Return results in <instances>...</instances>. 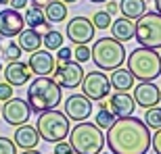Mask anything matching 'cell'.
<instances>
[{
    "label": "cell",
    "instance_id": "obj_1",
    "mask_svg": "<svg viewBox=\"0 0 161 154\" xmlns=\"http://www.w3.org/2000/svg\"><path fill=\"white\" fill-rule=\"evenodd\" d=\"M107 148L111 154H147L151 148V129L138 117H117L107 129Z\"/></svg>",
    "mask_w": 161,
    "mask_h": 154
},
{
    "label": "cell",
    "instance_id": "obj_2",
    "mask_svg": "<svg viewBox=\"0 0 161 154\" xmlns=\"http://www.w3.org/2000/svg\"><path fill=\"white\" fill-rule=\"evenodd\" d=\"M61 85L48 75H38L27 88V104L31 113H44L50 108H57L63 100Z\"/></svg>",
    "mask_w": 161,
    "mask_h": 154
},
{
    "label": "cell",
    "instance_id": "obj_3",
    "mask_svg": "<svg viewBox=\"0 0 161 154\" xmlns=\"http://www.w3.org/2000/svg\"><path fill=\"white\" fill-rule=\"evenodd\" d=\"M128 71L134 75V79L140 81H155L161 75V54L155 48L138 46L128 56Z\"/></svg>",
    "mask_w": 161,
    "mask_h": 154
},
{
    "label": "cell",
    "instance_id": "obj_4",
    "mask_svg": "<svg viewBox=\"0 0 161 154\" xmlns=\"http://www.w3.org/2000/svg\"><path fill=\"white\" fill-rule=\"evenodd\" d=\"M67 137H69V146L75 154H98L105 148L103 129L88 121H80L73 129H69Z\"/></svg>",
    "mask_w": 161,
    "mask_h": 154
},
{
    "label": "cell",
    "instance_id": "obj_5",
    "mask_svg": "<svg viewBox=\"0 0 161 154\" xmlns=\"http://www.w3.org/2000/svg\"><path fill=\"white\" fill-rule=\"evenodd\" d=\"M125 56L128 54H125L124 42L115 40V38H101L90 48V59L101 71H113V69L121 67Z\"/></svg>",
    "mask_w": 161,
    "mask_h": 154
},
{
    "label": "cell",
    "instance_id": "obj_6",
    "mask_svg": "<svg viewBox=\"0 0 161 154\" xmlns=\"http://www.w3.org/2000/svg\"><path fill=\"white\" fill-rule=\"evenodd\" d=\"M36 129H38V136L44 142L57 144V142H61V140H65L69 136L71 125H69V117L65 113H61L59 108H50V110L38 113Z\"/></svg>",
    "mask_w": 161,
    "mask_h": 154
},
{
    "label": "cell",
    "instance_id": "obj_7",
    "mask_svg": "<svg viewBox=\"0 0 161 154\" xmlns=\"http://www.w3.org/2000/svg\"><path fill=\"white\" fill-rule=\"evenodd\" d=\"M134 38L144 48H161V15L157 11H144L134 23Z\"/></svg>",
    "mask_w": 161,
    "mask_h": 154
},
{
    "label": "cell",
    "instance_id": "obj_8",
    "mask_svg": "<svg viewBox=\"0 0 161 154\" xmlns=\"http://www.w3.org/2000/svg\"><path fill=\"white\" fill-rule=\"evenodd\" d=\"M53 79L59 83L61 88L75 90L84 79L82 63H78V60H73V59L59 60V65L54 67V71H53Z\"/></svg>",
    "mask_w": 161,
    "mask_h": 154
},
{
    "label": "cell",
    "instance_id": "obj_9",
    "mask_svg": "<svg viewBox=\"0 0 161 154\" xmlns=\"http://www.w3.org/2000/svg\"><path fill=\"white\" fill-rule=\"evenodd\" d=\"M80 85L84 90V96H88L90 100H103V98H109L111 94V81L103 71H92L84 75Z\"/></svg>",
    "mask_w": 161,
    "mask_h": 154
},
{
    "label": "cell",
    "instance_id": "obj_10",
    "mask_svg": "<svg viewBox=\"0 0 161 154\" xmlns=\"http://www.w3.org/2000/svg\"><path fill=\"white\" fill-rule=\"evenodd\" d=\"M30 115H31V108L27 104V100H23V98H8L0 106V117L4 119L8 125H15V127L27 123Z\"/></svg>",
    "mask_w": 161,
    "mask_h": 154
},
{
    "label": "cell",
    "instance_id": "obj_11",
    "mask_svg": "<svg viewBox=\"0 0 161 154\" xmlns=\"http://www.w3.org/2000/svg\"><path fill=\"white\" fill-rule=\"evenodd\" d=\"M67 38L73 44H88L94 38V25L88 17H73L67 23Z\"/></svg>",
    "mask_w": 161,
    "mask_h": 154
},
{
    "label": "cell",
    "instance_id": "obj_12",
    "mask_svg": "<svg viewBox=\"0 0 161 154\" xmlns=\"http://www.w3.org/2000/svg\"><path fill=\"white\" fill-rule=\"evenodd\" d=\"M65 115L73 121H86L92 115V100L84 94H71L65 100Z\"/></svg>",
    "mask_w": 161,
    "mask_h": 154
},
{
    "label": "cell",
    "instance_id": "obj_13",
    "mask_svg": "<svg viewBox=\"0 0 161 154\" xmlns=\"http://www.w3.org/2000/svg\"><path fill=\"white\" fill-rule=\"evenodd\" d=\"M23 15L15 8H2L0 11V36L2 38H15L19 36V31L23 29Z\"/></svg>",
    "mask_w": 161,
    "mask_h": 154
},
{
    "label": "cell",
    "instance_id": "obj_14",
    "mask_svg": "<svg viewBox=\"0 0 161 154\" xmlns=\"http://www.w3.org/2000/svg\"><path fill=\"white\" fill-rule=\"evenodd\" d=\"M132 98H134V102H136L138 106L151 108V106H157L161 102V90L153 81H140L134 88V96Z\"/></svg>",
    "mask_w": 161,
    "mask_h": 154
},
{
    "label": "cell",
    "instance_id": "obj_15",
    "mask_svg": "<svg viewBox=\"0 0 161 154\" xmlns=\"http://www.w3.org/2000/svg\"><path fill=\"white\" fill-rule=\"evenodd\" d=\"M30 60H27V65H30L31 73H36V75H53L54 67H57V60H54L53 52L50 50H34L30 52Z\"/></svg>",
    "mask_w": 161,
    "mask_h": 154
},
{
    "label": "cell",
    "instance_id": "obj_16",
    "mask_svg": "<svg viewBox=\"0 0 161 154\" xmlns=\"http://www.w3.org/2000/svg\"><path fill=\"white\" fill-rule=\"evenodd\" d=\"M4 73V81L11 83L13 88H17V85H23L31 79V69L27 63H21V60H11V63H6V67L2 69Z\"/></svg>",
    "mask_w": 161,
    "mask_h": 154
},
{
    "label": "cell",
    "instance_id": "obj_17",
    "mask_svg": "<svg viewBox=\"0 0 161 154\" xmlns=\"http://www.w3.org/2000/svg\"><path fill=\"white\" fill-rule=\"evenodd\" d=\"M109 110L115 115V117H128V115H134V108H136V102L130 94L125 92H117V94L109 96Z\"/></svg>",
    "mask_w": 161,
    "mask_h": 154
},
{
    "label": "cell",
    "instance_id": "obj_18",
    "mask_svg": "<svg viewBox=\"0 0 161 154\" xmlns=\"http://www.w3.org/2000/svg\"><path fill=\"white\" fill-rule=\"evenodd\" d=\"M13 142H15V146L21 148V150L36 148L38 142H40L38 129H36V127H31V125H27V123L17 125V131H15V136H13Z\"/></svg>",
    "mask_w": 161,
    "mask_h": 154
},
{
    "label": "cell",
    "instance_id": "obj_19",
    "mask_svg": "<svg viewBox=\"0 0 161 154\" xmlns=\"http://www.w3.org/2000/svg\"><path fill=\"white\" fill-rule=\"evenodd\" d=\"M19 48L23 52H34L42 46V36L40 31L34 29V27H27V29H21L19 31V40H17Z\"/></svg>",
    "mask_w": 161,
    "mask_h": 154
},
{
    "label": "cell",
    "instance_id": "obj_20",
    "mask_svg": "<svg viewBox=\"0 0 161 154\" xmlns=\"http://www.w3.org/2000/svg\"><path fill=\"white\" fill-rule=\"evenodd\" d=\"M109 27H111L113 38L119 42H128L134 38V21L128 17H119V19H115V21H111Z\"/></svg>",
    "mask_w": 161,
    "mask_h": 154
},
{
    "label": "cell",
    "instance_id": "obj_21",
    "mask_svg": "<svg viewBox=\"0 0 161 154\" xmlns=\"http://www.w3.org/2000/svg\"><path fill=\"white\" fill-rule=\"evenodd\" d=\"M111 81V88H115L117 92H128V90L134 88V75H132L128 69H113V75L109 77Z\"/></svg>",
    "mask_w": 161,
    "mask_h": 154
},
{
    "label": "cell",
    "instance_id": "obj_22",
    "mask_svg": "<svg viewBox=\"0 0 161 154\" xmlns=\"http://www.w3.org/2000/svg\"><path fill=\"white\" fill-rule=\"evenodd\" d=\"M44 17H46L48 23H61L67 19V4L61 2V0H50L46 6H44Z\"/></svg>",
    "mask_w": 161,
    "mask_h": 154
},
{
    "label": "cell",
    "instance_id": "obj_23",
    "mask_svg": "<svg viewBox=\"0 0 161 154\" xmlns=\"http://www.w3.org/2000/svg\"><path fill=\"white\" fill-rule=\"evenodd\" d=\"M117 8L121 11V15L128 19H138L140 15H142L144 11H147V2L144 0H121L119 4H117Z\"/></svg>",
    "mask_w": 161,
    "mask_h": 154
},
{
    "label": "cell",
    "instance_id": "obj_24",
    "mask_svg": "<svg viewBox=\"0 0 161 154\" xmlns=\"http://www.w3.org/2000/svg\"><path fill=\"white\" fill-rule=\"evenodd\" d=\"M23 21L27 27H34V29H38L44 21H46V17H44V8H36V6H31V8H27L23 15Z\"/></svg>",
    "mask_w": 161,
    "mask_h": 154
},
{
    "label": "cell",
    "instance_id": "obj_25",
    "mask_svg": "<svg viewBox=\"0 0 161 154\" xmlns=\"http://www.w3.org/2000/svg\"><path fill=\"white\" fill-rule=\"evenodd\" d=\"M42 46L46 48V50H57V48L63 46V33L61 31H54V29H48L44 31V36H42Z\"/></svg>",
    "mask_w": 161,
    "mask_h": 154
},
{
    "label": "cell",
    "instance_id": "obj_26",
    "mask_svg": "<svg viewBox=\"0 0 161 154\" xmlns=\"http://www.w3.org/2000/svg\"><path fill=\"white\" fill-rule=\"evenodd\" d=\"M144 123H147V127L149 129H159L161 127V106L157 104V106H151L147 108V115H144Z\"/></svg>",
    "mask_w": 161,
    "mask_h": 154
},
{
    "label": "cell",
    "instance_id": "obj_27",
    "mask_svg": "<svg viewBox=\"0 0 161 154\" xmlns=\"http://www.w3.org/2000/svg\"><path fill=\"white\" fill-rule=\"evenodd\" d=\"M115 115L111 113V110H109V106L107 108H98V115H96V127H101L103 131H107L109 127H111V125H113V121H115Z\"/></svg>",
    "mask_w": 161,
    "mask_h": 154
},
{
    "label": "cell",
    "instance_id": "obj_28",
    "mask_svg": "<svg viewBox=\"0 0 161 154\" xmlns=\"http://www.w3.org/2000/svg\"><path fill=\"white\" fill-rule=\"evenodd\" d=\"M21 48H19L17 42H8L4 48H0V54H2V59H4V63H11V60H19V56H21Z\"/></svg>",
    "mask_w": 161,
    "mask_h": 154
},
{
    "label": "cell",
    "instance_id": "obj_29",
    "mask_svg": "<svg viewBox=\"0 0 161 154\" xmlns=\"http://www.w3.org/2000/svg\"><path fill=\"white\" fill-rule=\"evenodd\" d=\"M92 25H94V29H109V25H111V13L107 11H98L94 13V17H92Z\"/></svg>",
    "mask_w": 161,
    "mask_h": 154
},
{
    "label": "cell",
    "instance_id": "obj_30",
    "mask_svg": "<svg viewBox=\"0 0 161 154\" xmlns=\"http://www.w3.org/2000/svg\"><path fill=\"white\" fill-rule=\"evenodd\" d=\"M73 59L78 63H88L90 60V46L88 44H78L73 48Z\"/></svg>",
    "mask_w": 161,
    "mask_h": 154
},
{
    "label": "cell",
    "instance_id": "obj_31",
    "mask_svg": "<svg viewBox=\"0 0 161 154\" xmlns=\"http://www.w3.org/2000/svg\"><path fill=\"white\" fill-rule=\"evenodd\" d=\"M0 154H17V146L8 137H0Z\"/></svg>",
    "mask_w": 161,
    "mask_h": 154
},
{
    "label": "cell",
    "instance_id": "obj_32",
    "mask_svg": "<svg viewBox=\"0 0 161 154\" xmlns=\"http://www.w3.org/2000/svg\"><path fill=\"white\" fill-rule=\"evenodd\" d=\"M151 150L155 154H161V127L155 129V136H151Z\"/></svg>",
    "mask_w": 161,
    "mask_h": 154
},
{
    "label": "cell",
    "instance_id": "obj_33",
    "mask_svg": "<svg viewBox=\"0 0 161 154\" xmlns=\"http://www.w3.org/2000/svg\"><path fill=\"white\" fill-rule=\"evenodd\" d=\"M8 98H13V85L6 81H0V100L4 102Z\"/></svg>",
    "mask_w": 161,
    "mask_h": 154
},
{
    "label": "cell",
    "instance_id": "obj_34",
    "mask_svg": "<svg viewBox=\"0 0 161 154\" xmlns=\"http://www.w3.org/2000/svg\"><path fill=\"white\" fill-rule=\"evenodd\" d=\"M54 154H73V148L65 140H61V142H57V146H54Z\"/></svg>",
    "mask_w": 161,
    "mask_h": 154
},
{
    "label": "cell",
    "instance_id": "obj_35",
    "mask_svg": "<svg viewBox=\"0 0 161 154\" xmlns=\"http://www.w3.org/2000/svg\"><path fill=\"white\" fill-rule=\"evenodd\" d=\"M73 56V50L71 48H57V63H59V60H67V59H71Z\"/></svg>",
    "mask_w": 161,
    "mask_h": 154
},
{
    "label": "cell",
    "instance_id": "obj_36",
    "mask_svg": "<svg viewBox=\"0 0 161 154\" xmlns=\"http://www.w3.org/2000/svg\"><path fill=\"white\" fill-rule=\"evenodd\" d=\"M27 2H30V0H8L11 8H15V11H23L25 6H27Z\"/></svg>",
    "mask_w": 161,
    "mask_h": 154
},
{
    "label": "cell",
    "instance_id": "obj_37",
    "mask_svg": "<svg viewBox=\"0 0 161 154\" xmlns=\"http://www.w3.org/2000/svg\"><path fill=\"white\" fill-rule=\"evenodd\" d=\"M50 0H31V6H36V8H44Z\"/></svg>",
    "mask_w": 161,
    "mask_h": 154
},
{
    "label": "cell",
    "instance_id": "obj_38",
    "mask_svg": "<svg viewBox=\"0 0 161 154\" xmlns=\"http://www.w3.org/2000/svg\"><path fill=\"white\" fill-rule=\"evenodd\" d=\"M115 11H117V4H115V2H111V0H107V13H111V15H113Z\"/></svg>",
    "mask_w": 161,
    "mask_h": 154
},
{
    "label": "cell",
    "instance_id": "obj_39",
    "mask_svg": "<svg viewBox=\"0 0 161 154\" xmlns=\"http://www.w3.org/2000/svg\"><path fill=\"white\" fill-rule=\"evenodd\" d=\"M21 154H42V152H38L36 148H31V150H23V152H21Z\"/></svg>",
    "mask_w": 161,
    "mask_h": 154
},
{
    "label": "cell",
    "instance_id": "obj_40",
    "mask_svg": "<svg viewBox=\"0 0 161 154\" xmlns=\"http://www.w3.org/2000/svg\"><path fill=\"white\" fill-rule=\"evenodd\" d=\"M155 11L161 15V0H155Z\"/></svg>",
    "mask_w": 161,
    "mask_h": 154
},
{
    "label": "cell",
    "instance_id": "obj_41",
    "mask_svg": "<svg viewBox=\"0 0 161 154\" xmlns=\"http://www.w3.org/2000/svg\"><path fill=\"white\" fill-rule=\"evenodd\" d=\"M61 2H65V4H73V2H78V0H61Z\"/></svg>",
    "mask_w": 161,
    "mask_h": 154
},
{
    "label": "cell",
    "instance_id": "obj_42",
    "mask_svg": "<svg viewBox=\"0 0 161 154\" xmlns=\"http://www.w3.org/2000/svg\"><path fill=\"white\" fill-rule=\"evenodd\" d=\"M0 4H2V6H6V4H8V0H0Z\"/></svg>",
    "mask_w": 161,
    "mask_h": 154
},
{
    "label": "cell",
    "instance_id": "obj_43",
    "mask_svg": "<svg viewBox=\"0 0 161 154\" xmlns=\"http://www.w3.org/2000/svg\"><path fill=\"white\" fill-rule=\"evenodd\" d=\"M90 2H107V0H90Z\"/></svg>",
    "mask_w": 161,
    "mask_h": 154
},
{
    "label": "cell",
    "instance_id": "obj_44",
    "mask_svg": "<svg viewBox=\"0 0 161 154\" xmlns=\"http://www.w3.org/2000/svg\"><path fill=\"white\" fill-rule=\"evenodd\" d=\"M2 69H4V65H2V63H0V71H2Z\"/></svg>",
    "mask_w": 161,
    "mask_h": 154
},
{
    "label": "cell",
    "instance_id": "obj_45",
    "mask_svg": "<svg viewBox=\"0 0 161 154\" xmlns=\"http://www.w3.org/2000/svg\"><path fill=\"white\" fill-rule=\"evenodd\" d=\"M98 154H105V152H98Z\"/></svg>",
    "mask_w": 161,
    "mask_h": 154
},
{
    "label": "cell",
    "instance_id": "obj_46",
    "mask_svg": "<svg viewBox=\"0 0 161 154\" xmlns=\"http://www.w3.org/2000/svg\"><path fill=\"white\" fill-rule=\"evenodd\" d=\"M0 48H2V44H0Z\"/></svg>",
    "mask_w": 161,
    "mask_h": 154
},
{
    "label": "cell",
    "instance_id": "obj_47",
    "mask_svg": "<svg viewBox=\"0 0 161 154\" xmlns=\"http://www.w3.org/2000/svg\"><path fill=\"white\" fill-rule=\"evenodd\" d=\"M0 106H2V104H0Z\"/></svg>",
    "mask_w": 161,
    "mask_h": 154
}]
</instances>
